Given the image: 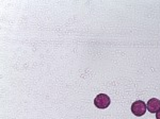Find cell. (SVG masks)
<instances>
[{
  "instance_id": "7a4b0ae2",
  "label": "cell",
  "mask_w": 160,
  "mask_h": 119,
  "mask_svg": "<svg viewBox=\"0 0 160 119\" xmlns=\"http://www.w3.org/2000/svg\"><path fill=\"white\" fill-rule=\"evenodd\" d=\"M110 98L108 95L106 94H99L95 97L94 99V104L96 107L98 108H107L110 105Z\"/></svg>"
},
{
  "instance_id": "3957f363",
  "label": "cell",
  "mask_w": 160,
  "mask_h": 119,
  "mask_svg": "<svg viewBox=\"0 0 160 119\" xmlns=\"http://www.w3.org/2000/svg\"><path fill=\"white\" fill-rule=\"evenodd\" d=\"M146 107L149 113H157L160 110V100L157 98H152L146 104Z\"/></svg>"
},
{
  "instance_id": "277c9868",
  "label": "cell",
  "mask_w": 160,
  "mask_h": 119,
  "mask_svg": "<svg viewBox=\"0 0 160 119\" xmlns=\"http://www.w3.org/2000/svg\"><path fill=\"white\" fill-rule=\"evenodd\" d=\"M156 118L157 119H160V110L156 113Z\"/></svg>"
},
{
  "instance_id": "6da1fadb",
  "label": "cell",
  "mask_w": 160,
  "mask_h": 119,
  "mask_svg": "<svg viewBox=\"0 0 160 119\" xmlns=\"http://www.w3.org/2000/svg\"><path fill=\"white\" fill-rule=\"evenodd\" d=\"M148 111V107H146L145 102H143L142 100H138V101H135L131 105V112H132L133 115L138 116H143L145 112Z\"/></svg>"
}]
</instances>
